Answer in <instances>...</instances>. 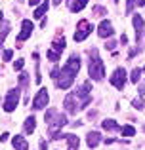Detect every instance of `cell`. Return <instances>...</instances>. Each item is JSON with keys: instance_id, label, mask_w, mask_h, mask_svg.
Returning a JSON list of instances; mask_svg holds the SVG:
<instances>
[{"instance_id": "e575fe53", "label": "cell", "mask_w": 145, "mask_h": 150, "mask_svg": "<svg viewBox=\"0 0 145 150\" xmlns=\"http://www.w3.org/2000/svg\"><path fill=\"white\" fill-rule=\"evenodd\" d=\"M52 4H54V6H59V4H61V0H52Z\"/></svg>"}, {"instance_id": "e0dca14e", "label": "cell", "mask_w": 145, "mask_h": 150, "mask_svg": "<svg viewBox=\"0 0 145 150\" xmlns=\"http://www.w3.org/2000/svg\"><path fill=\"white\" fill-rule=\"evenodd\" d=\"M34 127H36V120H34V116H29L25 120V133L31 135V133L34 131Z\"/></svg>"}, {"instance_id": "52a82bcc", "label": "cell", "mask_w": 145, "mask_h": 150, "mask_svg": "<svg viewBox=\"0 0 145 150\" xmlns=\"http://www.w3.org/2000/svg\"><path fill=\"white\" fill-rule=\"evenodd\" d=\"M111 84L115 86L116 89H124V86H126V70L116 69L115 72H113V76H111Z\"/></svg>"}, {"instance_id": "f546056e", "label": "cell", "mask_w": 145, "mask_h": 150, "mask_svg": "<svg viewBox=\"0 0 145 150\" xmlns=\"http://www.w3.org/2000/svg\"><path fill=\"white\" fill-rule=\"evenodd\" d=\"M8 135H10V133H2V135H0V141H2V143H4V141H8Z\"/></svg>"}, {"instance_id": "ac0fdd59", "label": "cell", "mask_w": 145, "mask_h": 150, "mask_svg": "<svg viewBox=\"0 0 145 150\" xmlns=\"http://www.w3.org/2000/svg\"><path fill=\"white\" fill-rule=\"evenodd\" d=\"M86 4H88V0H74V2L71 4V11H73V13H76V11L84 10Z\"/></svg>"}, {"instance_id": "8992f818", "label": "cell", "mask_w": 145, "mask_h": 150, "mask_svg": "<svg viewBox=\"0 0 145 150\" xmlns=\"http://www.w3.org/2000/svg\"><path fill=\"white\" fill-rule=\"evenodd\" d=\"M33 29H34V25H33V21H29V19H25V21L21 23V33L17 34V48H21V42L27 40V38L33 34Z\"/></svg>"}, {"instance_id": "44dd1931", "label": "cell", "mask_w": 145, "mask_h": 150, "mask_svg": "<svg viewBox=\"0 0 145 150\" xmlns=\"http://www.w3.org/2000/svg\"><path fill=\"white\" fill-rule=\"evenodd\" d=\"M120 131H122V135H126V137L136 135V129L132 127V125H122V127H120Z\"/></svg>"}, {"instance_id": "4fadbf2b", "label": "cell", "mask_w": 145, "mask_h": 150, "mask_svg": "<svg viewBox=\"0 0 145 150\" xmlns=\"http://www.w3.org/2000/svg\"><path fill=\"white\" fill-rule=\"evenodd\" d=\"M11 144H14L15 150H29V143H27L21 135H15L14 139H11Z\"/></svg>"}, {"instance_id": "8d00e7d4", "label": "cell", "mask_w": 145, "mask_h": 150, "mask_svg": "<svg viewBox=\"0 0 145 150\" xmlns=\"http://www.w3.org/2000/svg\"><path fill=\"white\" fill-rule=\"evenodd\" d=\"M143 70H145V69H143Z\"/></svg>"}, {"instance_id": "6da1fadb", "label": "cell", "mask_w": 145, "mask_h": 150, "mask_svg": "<svg viewBox=\"0 0 145 150\" xmlns=\"http://www.w3.org/2000/svg\"><path fill=\"white\" fill-rule=\"evenodd\" d=\"M78 69H80V59H78L76 53H73L71 57H69V61L65 63V67L59 70V74H57V88L59 89H69L73 86L74 78H76V72Z\"/></svg>"}, {"instance_id": "7402d4cb", "label": "cell", "mask_w": 145, "mask_h": 150, "mask_svg": "<svg viewBox=\"0 0 145 150\" xmlns=\"http://www.w3.org/2000/svg\"><path fill=\"white\" fill-rule=\"evenodd\" d=\"M19 84L23 86V89H27V86H29V76H27V72L19 74Z\"/></svg>"}, {"instance_id": "d590c367", "label": "cell", "mask_w": 145, "mask_h": 150, "mask_svg": "<svg viewBox=\"0 0 145 150\" xmlns=\"http://www.w3.org/2000/svg\"><path fill=\"white\" fill-rule=\"evenodd\" d=\"M138 6H145V0H138Z\"/></svg>"}, {"instance_id": "30bf717a", "label": "cell", "mask_w": 145, "mask_h": 150, "mask_svg": "<svg viewBox=\"0 0 145 150\" xmlns=\"http://www.w3.org/2000/svg\"><path fill=\"white\" fill-rule=\"evenodd\" d=\"M63 105H65V110H67L69 114H76L78 110H80L76 106V95H74V93H69V95L65 97V103H63Z\"/></svg>"}, {"instance_id": "836d02e7", "label": "cell", "mask_w": 145, "mask_h": 150, "mask_svg": "<svg viewBox=\"0 0 145 150\" xmlns=\"http://www.w3.org/2000/svg\"><path fill=\"white\" fill-rule=\"evenodd\" d=\"M139 95H145V86H139Z\"/></svg>"}, {"instance_id": "83f0119b", "label": "cell", "mask_w": 145, "mask_h": 150, "mask_svg": "<svg viewBox=\"0 0 145 150\" xmlns=\"http://www.w3.org/2000/svg\"><path fill=\"white\" fill-rule=\"evenodd\" d=\"M11 55H14V51H11V50H6V51H4V55H2V57H4V61H10V59H11Z\"/></svg>"}, {"instance_id": "3957f363", "label": "cell", "mask_w": 145, "mask_h": 150, "mask_svg": "<svg viewBox=\"0 0 145 150\" xmlns=\"http://www.w3.org/2000/svg\"><path fill=\"white\" fill-rule=\"evenodd\" d=\"M88 72H90V78L96 82L103 80V74H105V67H103V61H101L97 50H90V67H88Z\"/></svg>"}, {"instance_id": "7a4b0ae2", "label": "cell", "mask_w": 145, "mask_h": 150, "mask_svg": "<svg viewBox=\"0 0 145 150\" xmlns=\"http://www.w3.org/2000/svg\"><path fill=\"white\" fill-rule=\"evenodd\" d=\"M44 120H46V124H48V133L52 137L56 135L63 125H67V116H65V114H59L56 108H50L48 112H46Z\"/></svg>"}, {"instance_id": "9c48e42d", "label": "cell", "mask_w": 145, "mask_h": 150, "mask_svg": "<svg viewBox=\"0 0 145 150\" xmlns=\"http://www.w3.org/2000/svg\"><path fill=\"white\" fill-rule=\"evenodd\" d=\"M132 23H134V30H136V42H141V38H143V17L139 13H136L134 15V19H132Z\"/></svg>"}, {"instance_id": "ba28073f", "label": "cell", "mask_w": 145, "mask_h": 150, "mask_svg": "<svg viewBox=\"0 0 145 150\" xmlns=\"http://www.w3.org/2000/svg\"><path fill=\"white\" fill-rule=\"evenodd\" d=\"M48 99H50V97H48V91L42 88L40 91L36 93V97L33 99V108H34V110H42L46 105H48Z\"/></svg>"}, {"instance_id": "277c9868", "label": "cell", "mask_w": 145, "mask_h": 150, "mask_svg": "<svg viewBox=\"0 0 145 150\" xmlns=\"http://www.w3.org/2000/svg\"><path fill=\"white\" fill-rule=\"evenodd\" d=\"M92 29H94V27L90 25V21L82 19V21L76 25V30H74V40H76V42L86 40V38H88V34L92 33Z\"/></svg>"}, {"instance_id": "f1b7e54d", "label": "cell", "mask_w": 145, "mask_h": 150, "mask_svg": "<svg viewBox=\"0 0 145 150\" xmlns=\"http://www.w3.org/2000/svg\"><path fill=\"white\" fill-rule=\"evenodd\" d=\"M115 46H116V42H113V40H109L107 44H105V48L107 50H115Z\"/></svg>"}, {"instance_id": "1f68e13d", "label": "cell", "mask_w": 145, "mask_h": 150, "mask_svg": "<svg viewBox=\"0 0 145 150\" xmlns=\"http://www.w3.org/2000/svg\"><path fill=\"white\" fill-rule=\"evenodd\" d=\"M120 42H122V44H126V42H128V36H126V34H122V36H120Z\"/></svg>"}, {"instance_id": "4316f807", "label": "cell", "mask_w": 145, "mask_h": 150, "mask_svg": "<svg viewBox=\"0 0 145 150\" xmlns=\"http://www.w3.org/2000/svg\"><path fill=\"white\" fill-rule=\"evenodd\" d=\"M134 2H136V0H128V4H126V13H132V10H134Z\"/></svg>"}, {"instance_id": "484cf974", "label": "cell", "mask_w": 145, "mask_h": 150, "mask_svg": "<svg viewBox=\"0 0 145 150\" xmlns=\"http://www.w3.org/2000/svg\"><path fill=\"white\" fill-rule=\"evenodd\" d=\"M23 65H25V61H23V59H17V61L14 63V69H15V70H21Z\"/></svg>"}, {"instance_id": "4dcf8cb0", "label": "cell", "mask_w": 145, "mask_h": 150, "mask_svg": "<svg viewBox=\"0 0 145 150\" xmlns=\"http://www.w3.org/2000/svg\"><path fill=\"white\" fill-rule=\"evenodd\" d=\"M40 148H42V150H48V144H46V141H40Z\"/></svg>"}, {"instance_id": "d4e9b609", "label": "cell", "mask_w": 145, "mask_h": 150, "mask_svg": "<svg viewBox=\"0 0 145 150\" xmlns=\"http://www.w3.org/2000/svg\"><path fill=\"white\" fill-rule=\"evenodd\" d=\"M48 59H50V61H57V59H59V53H56V51L50 50L48 51Z\"/></svg>"}, {"instance_id": "603a6c76", "label": "cell", "mask_w": 145, "mask_h": 150, "mask_svg": "<svg viewBox=\"0 0 145 150\" xmlns=\"http://www.w3.org/2000/svg\"><path fill=\"white\" fill-rule=\"evenodd\" d=\"M92 11H94V15H97V17H101V15H105V13H107V10H105L103 6H96Z\"/></svg>"}, {"instance_id": "d6986e66", "label": "cell", "mask_w": 145, "mask_h": 150, "mask_svg": "<svg viewBox=\"0 0 145 150\" xmlns=\"http://www.w3.org/2000/svg\"><path fill=\"white\" fill-rule=\"evenodd\" d=\"M8 33H10V23H4V27H2V33H0V48L4 46V40H6Z\"/></svg>"}, {"instance_id": "d6a6232c", "label": "cell", "mask_w": 145, "mask_h": 150, "mask_svg": "<svg viewBox=\"0 0 145 150\" xmlns=\"http://www.w3.org/2000/svg\"><path fill=\"white\" fill-rule=\"evenodd\" d=\"M38 2H40V0H29V6H36Z\"/></svg>"}, {"instance_id": "9a60e30c", "label": "cell", "mask_w": 145, "mask_h": 150, "mask_svg": "<svg viewBox=\"0 0 145 150\" xmlns=\"http://www.w3.org/2000/svg\"><path fill=\"white\" fill-rule=\"evenodd\" d=\"M103 129H107V131H120V125L116 124L115 120H111V118H109V120H103Z\"/></svg>"}, {"instance_id": "5b68a950", "label": "cell", "mask_w": 145, "mask_h": 150, "mask_svg": "<svg viewBox=\"0 0 145 150\" xmlns=\"http://www.w3.org/2000/svg\"><path fill=\"white\" fill-rule=\"evenodd\" d=\"M19 91H21V89H17V88L8 91L6 101H4V110H6V112H14L15 110V106H17V103H19Z\"/></svg>"}, {"instance_id": "7c38bea8", "label": "cell", "mask_w": 145, "mask_h": 150, "mask_svg": "<svg viewBox=\"0 0 145 150\" xmlns=\"http://www.w3.org/2000/svg\"><path fill=\"white\" fill-rule=\"evenodd\" d=\"M99 143H101V135L97 131H90L88 137H86V144H88L90 148H96Z\"/></svg>"}, {"instance_id": "cb8c5ba5", "label": "cell", "mask_w": 145, "mask_h": 150, "mask_svg": "<svg viewBox=\"0 0 145 150\" xmlns=\"http://www.w3.org/2000/svg\"><path fill=\"white\" fill-rule=\"evenodd\" d=\"M132 106H134V108H138V110H141L145 105H143L141 99H134V101H132Z\"/></svg>"}, {"instance_id": "5bb4252c", "label": "cell", "mask_w": 145, "mask_h": 150, "mask_svg": "<svg viewBox=\"0 0 145 150\" xmlns=\"http://www.w3.org/2000/svg\"><path fill=\"white\" fill-rule=\"evenodd\" d=\"M48 6H50V2H48V0H44V2H42L36 10H34V13H33L34 19H42V17H44V13L48 11Z\"/></svg>"}, {"instance_id": "2e32d148", "label": "cell", "mask_w": 145, "mask_h": 150, "mask_svg": "<svg viewBox=\"0 0 145 150\" xmlns=\"http://www.w3.org/2000/svg\"><path fill=\"white\" fill-rule=\"evenodd\" d=\"M65 50V38H56L52 44V51H56V53L61 55V51Z\"/></svg>"}, {"instance_id": "ffe728a7", "label": "cell", "mask_w": 145, "mask_h": 150, "mask_svg": "<svg viewBox=\"0 0 145 150\" xmlns=\"http://www.w3.org/2000/svg\"><path fill=\"white\" fill-rule=\"evenodd\" d=\"M139 78H141V69H138V67H136V69L132 70V74H130V80L134 82V84H138Z\"/></svg>"}, {"instance_id": "8fae6325", "label": "cell", "mask_w": 145, "mask_h": 150, "mask_svg": "<svg viewBox=\"0 0 145 150\" xmlns=\"http://www.w3.org/2000/svg\"><path fill=\"white\" fill-rule=\"evenodd\" d=\"M113 33H115V29H113L111 21H101L99 29H97V34L101 38H107V36H113Z\"/></svg>"}]
</instances>
